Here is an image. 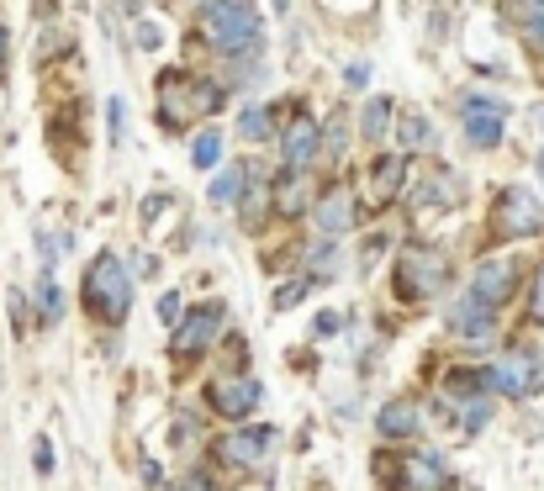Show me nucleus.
Masks as SVG:
<instances>
[{
    "label": "nucleus",
    "instance_id": "9",
    "mask_svg": "<svg viewBox=\"0 0 544 491\" xmlns=\"http://www.w3.org/2000/svg\"><path fill=\"white\" fill-rule=\"evenodd\" d=\"M206 402H212L217 418H249V412L259 407V381H243V375H233V381H212L206 386Z\"/></svg>",
    "mask_w": 544,
    "mask_h": 491
},
{
    "label": "nucleus",
    "instance_id": "19",
    "mask_svg": "<svg viewBox=\"0 0 544 491\" xmlns=\"http://www.w3.org/2000/svg\"><path fill=\"white\" fill-rule=\"evenodd\" d=\"M465 138L476 148H497L502 143V111H465Z\"/></svg>",
    "mask_w": 544,
    "mask_h": 491
},
{
    "label": "nucleus",
    "instance_id": "25",
    "mask_svg": "<svg viewBox=\"0 0 544 491\" xmlns=\"http://www.w3.org/2000/svg\"><path fill=\"white\" fill-rule=\"evenodd\" d=\"M238 132H243V138H249V143L270 138V111H265V106H249V111H243V117H238Z\"/></svg>",
    "mask_w": 544,
    "mask_h": 491
},
{
    "label": "nucleus",
    "instance_id": "23",
    "mask_svg": "<svg viewBox=\"0 0 544 491\" xmlns=\"http://www.w3.org/2000/svg\"><path fill=\"white\" fill-rule=\"evenodd\" d=\"M59 312H64V296L53 286V275H43L37 280V317H43V323H59Z\"/></svg>",
    "mask_w": 544,
    "mask_h": 491
},
{
    "label": "nucleus",
    "instance_id": "36",
    "mask_svg": "<svg viewBox=\"0 0 544 491\" xmlns=\"http://www.w3.org/2000/svg\"><path fill=\"white\" fill-rule=\"evenodd\" d=\"M6 43L11 37H6V22H0V74H6Z\"/></svg>",
    "mask_w": 544,
    "mask_h": 491
},
{
    "label": "nucleus",
    "instance_id": "31",
    "mask_svg": "<svg viewBox=\"0 0 544 491\" xmlns=\"http://www.w3.org/2000/svg\"><path fill=\"white\" fill-rule=\"evenodd\" d=\"M307 296V280H291V286H280V296H275V307H296V301Z\"/></svg>",
    "mask_w": 544,
    "mask_h": 491
},
{
    "label": "nucleus",
    "instance_id": "32",
    "mask_svg": "<svg viewBox=\"0 0 544 491\" xmlns=\"http://www.w3.org/2000/svg\"><path fill=\"white\" fill-rule=\"evenodd\" d=\"M159 317H164V323H170V328H175L180 317H185V312H180V296H175V291H170V296H159Z\"/></svg>",
    "mask_w": 544,
    "mask_h": 491
},
{
    "label": "nucleus",
    "instance_id": "29",
    "mask_svg": "<svg viewBox=\"0 0 544 491\" xmlns=\"http://www.w3.org/2000/svg\"><path fill=\"white\" fill-rule=\"evenodd\" d=\"M529 317H534V323H544V264L534 270V296H529Z\"/></svg>",
    "mask_w": 544,
    "mask_h": 491
},
{
    "label": "nucleus",
    "instance_id": "22",
    "mask_svg": "<svg viewBox=\"0 0 544 491\" xmlns=\"http://www.w3.org/2000/svg\"><path fill=\"white\" fill-rule=\"evenodd\" d=\"M402 148H434V122L423 111H402Z\"/></svg>",
    "mask_w": 544,
    "mask_h": 491
},
{
    "label": "nucleus",
    "instance_id": "1",
    "mask_svg": "<svg viewBox=\"0 0 544 491\" xmlns=\"http://www.w3.org/2000/svg\"><path fill=\"white\" fill-rule=\"evenodd\" d=\"M201 32L212 37V53H222V59H249V53H259V43H265L254 0H206Z\"/></svg>",
    "mask_w": 544,
    "mask_h": 491
},
{
    "label": "nucleus",
    "instance_id": "30",
    "mask_svg": "<svg viewBox=\"0 0 544 491\" xmlns=\"http://www.w3.org/2000/svg\"><path fill=\"white\" fill-rule=\"evenodd\" d=\"M32 460H37V476H53V444L48 439L32 444Z\"/></svg>",
    "mask_w": 544,
    "mask_h": 491
},
{
    "label": "nucleus",
    "instance_id": "21",
    "mask_svg": "<svg viewBox=\"0 0 544 491\" xmlns=\"http://www.w3.org/2000/svg\"><path fill=\"white\" fill-rule=\"evenodd\" d=\"M243 180H249V169H243V164H228V169H222V175H217L212 185H206V201H212V206H228V201H238Z\"/></svg>",
    "mask_w": 544,
    "mask_h": 491
},
{
    "label": "nucleus",
    "instance_id": "39",
    "mask_svg": "<svg viewBox=\"0 0 544 491\" xmlns=\"http://www.w3.org/2000/svg\"><path fill=\"white\" fill-rule=\"evenodd\" d=\"M502 6H518V0H502Z\"/></svg>",
    "mask_w": 544,
    "mask_h": 491
},
{
    "label": "nucleus",
    "instance_id": "7",
    "mask_svg": "<svg viewBox=\"0 0 544 491\" xmlns=\"http://www.w3.org/2000/svg\"><path fill=\"white\" fill-rule=\"evenodd\" d=\"M222 317H228V307H222V301H206V307H196L191 317H180V323H175V354H185V360H191V354H201V349L217 338Z\"/></svg>",
    "mask_w": 544,
    "mask_h": 491
},
{
    "label": "nucleus",
    "instance_id": "13",
    "mask_svg": "<svg viewBox=\"0 0 544 491\" xmlns=\"http://www.w3.org/2000/svg\"><path fill=\"white\" fill-rule=\"evenodd\" d=\"M402 185H407V164H402V154H386V159L370 164V196H375V206L397 201Z\"/></svg>",
    "mask_w": 544,
    "mask_h": 491
},
{
    "label": "nucleus",
    "instance_id": "4",
    "mask_svg": "<svg viewBox=\"0 0 544 491\" xmlns=\"http://www.w3.org/2000/svg\"><path fill=\"white\" fill-rule=\"evenodd\" d=\"M444 280H449V264L434 249H402V259L391 264V291H397V301H407V307L439 296Z\"/></svg>",
    "mask_w": 544,
    "mask_h": 491
},
{
    "label": "nucleus",
    "instance_id": "18",
    "mask_svg": "<svg viewBox=\"0 0 544 491\" xmlns=\"http://www.w3.org/2000/svg\"><path fill=\"white\" fill-rule=\"evenodd\" d=\"M407 486H418V491H444V460L439 455H412L407 460V476H402Z\"/></svg>",
    "mask_w": 544,
    "mask_h": 491
},
{
    "label": "nucleus",
    "instance_id": "20",
    "mask_svg": "<svg viewBox=\"0 0 544 491\" xmlns=\"http://www.w3.org/2000/svg\"><path fill=\"white\" fill-rule=\"evenodd\" d=\"M391 122H397V106H391L386 96H375L370 106H365V117H360V132L370 143H386V132H391Z\"/></svg>",
    "mask_w": 544,
    "mask_h": 491
},
{
    "label": "nucleus",
    "instance_id": "37",
    "mask_svg": "<svg viewBox=\"0 0 544 491\" xmlns=\"http://www.w3.org/2000/svg\"><path fill=\"white\" fill-rule=\"evenodd\" d=\"M117 6H122L127 16H138V6H143V0H117Z\"/></svg>",
    "mask_w": 544,
    "mask_h": 491
},
{
    "label": "nucleus",
    "instance_id": "11",
    "mask_svg": "<svg viewBox=\"0 0 544 491\" xmlns=\"http://www.w3.org/2000/svg\"><path fill=\"white\" fill-rule=\"evenodd\" d=\"M317 148H323V132H317L312 117H296L286 127V138H280V154H286V169H307L317 159Z\"/></svg>",
    "mask_w": 544,
    "mask_h": 491
},
{
    "label": "nucleus",
    "instance_id": "33",
    "mask_svg": "<svg viewBox=\"0 0 544 491\" xmlns=\"http://www.w3.org/2000/svg\"><path fill=\"white\" fill-rule=\"evenodd\" d=\"M486 423V402H476V407H465V433H476Z\"/></svg>",
    "mask_w": 544,
    "mask_h": 491
},
{
    "label": "nucleus",
    "instance_id": "38",
    "mask_svg": "<svg viewBox=\"0 0 544 491\" xmlns=\"http://www.w3.org/2000/svg\"><path fill=\"white\" fill-rule=\"evenodd\" d=\"M539 175H544V148H539Z\"/></svg>",
    "mask_w": 544,
    "mask_h": 491
},
{
    "label": "nucleus",
    "instance_id": "3",
    "mask_svg": "<svg viewBox=\"0 0 544 491\" xmlns=\"http://www.w3.org/2000/svg\"><path fill=\"white\" fill-rule=\"evenodd\" d=\"M222 90L212 80H196V74H185V69H170V74H159V122L164 127H185V122H196V117H212V111H222Z\"/></svg>",
    "mask_w": 544,
    "mask_h": 491
},
{
    "label": "nucleus",
    "instance_id": "34",
    "mask_svg": "<svg viewBox=\"0 0 544 491\" xmlns=\"http://www.w3.org/2000/svg\"><path fill=\"white\" fill-rule=\"evenodd\" d=\"M344 80H349L354 90H360V85L370 80V64H349V69H344Z\"/></svg>",
    "mask_w": 544,
    "mask_h": 491
},
{
    "label": "nucleus",
    "instance_id": "10",
    "mask_svg": "<svg viewBox=\"0 0 544 491\" xmlns=\"http://www.w3.org/2000/svg\"><path fill=\"white\" fill-rule=\"evenodd\" d=\"M471 291L486 301V307L513 301V291H518V259H486L476 270V280H471Z\"/></svg>",
    "mask_w": 544,
    "mask_h": 491
},
{
    "label": "nucleus",
    "instance_id": "14",
    "mask_svg": "<svg viewBox=\"0 0 544 491\" xmlns=\"http://www.w3.org/2000/svg\"><path fill=\"white\" fill-rule=\"evenodd\" d=\"M492 312H497V307H486V301L471 291L455 312H449V328H455L460 338H486V333H492Z\"/></svg>",
    "mask_w": 544,
    "mask_h": 491
},
{
    "label": "nucleus",
    "instance_id": "24",
    "mask_svg": "<svg viewBox=\"0 0 544 491\" xmlns=\"http://www.w3.org/2000/svg\"><path fill=\"white\" fill-rule=\"evenodd\" d=\"M344 148H349V132H344V111L328 122V132H323V159L328 164H339L344 159Z\"/></svg>",
    "mask_w": 544,
    "mask_h": 491
},
{
    "label": "nucleus",
    "instance_id": "26",
    "mask_svg": "<svg viewBox=\"0 0 544 491\" xmlns=\"http://www.w3.org/2000/svg\"><path fill=\"white\" fill-rule=\"evenodd\" d=\"M191 159H196L201 169H212V164L222 159V132H201L196 148H191Z\"/></svg>",
    "mask_w": 544,
    "mask_h": 491
},
{
    "label": "nucleus",
    "instance_id": "28",
    "mask_svg": "<svg viewBox=\"0 0 544 491\" xmlns=\"http://www.w3.org/2000/svg\"><path fill=\"white\" fill-rule=\"evenodd\" d=\"M481 386H486V370H455V375H449V391H455V396H471Z\"/></svg>",
    "mask_w": 544,
    "mask_h": 491
},
{
    "label": "nucleus",
    "instance_id": "8",
    "mask_svg": "<svg viewBox=\"0 0 544 491\" xmlns=\"http://www.w3.org/2000/svg\"><path fill=\"white\" fill-rule=\"evenodd\" d=\"M486 386H497V391H508V396H529V391H539V360H534L529 349L502 354V360L486 370Z\"/></svg>",
    "mask_w": 544,
    "mask_h": 491
},
{
    "label": "nucleus",
    "instance_id": "6",
    "mask_svg": "<svg viewBox=\"0 0 544 491\" xmlns=\"http://www.w3.org/2000/svg\"><path fill=\"white\" fill-rule=\"evenodd\" d=\"M270 444H275V428H238V433H222L217 439V460L228 465V470H249L270 455Z\"/></svg>",
    "mask_w": 544,
    "mask_h": 491
},
{
    "label": "nucleus",
    "instance_id": "2",
    "mask_svg": "<svg viewBox=\"0 0 544 491\" xmlns=\"http://www.w3.org/2000/svg\"><path fill=\"white\" fill-rule=\"evenodd\" d=\"M85 312L96 317V323L117 328L127 323V312H133V275H127V264L117 254H96L85 270Z\"/></svg>",
    "mask_w": 544,
    "mask_h": 491
},
{
    "label": "nucleus",
    "instance_id": "16",
    "mask_svg": "<svg viewBox=\"0 0 544 491\" xmlns=\"http://www.w3.org/2000/svg\"><path fill=\"white\" fill-rule=\"evenodd\" d=\"M455 201H460V180L449 175V169H434L418 191V212H444V206H455Z\"/></svg>",
    "mask_w": 544,
    "mask_h": 491
},
{
    "label": "nucleus",
    "instance_id": "15",
    "mask_svg": "<svg viewBox=\"0 0 544 491\" xmlns=\"http://www.w3.org/2000/svg\"><path fill=\"white\" fill-rule=\"evenodd\" d=\"M375 428H381V439H412V433H418V402H412V396L386 402L381 418H375Z\"/></svg>",
    "mask_w": 544,
    "mask_h": 491
},
{
    "label": "nucleus",
    "instance_id": "17",
    "mask_svg": "<svg viewBox=\"0 0 544 491\" xmlns=\"http://www.w3.org/2000/svg\"><path fill=\"white\" fill-rule=\"evenodd\" d=\"M307 206V185H302V169H286L275 180V217H302Z\"/></svg>",
    "mask_w": 544,
    "mask_h": 491
},
{
    "label": "nucleus",
    "instance_id": "12",
    "mask_svg": "<svg viewBox=\"0 0 544 491\" xmlns=\"http://www.w3.org/2000/svg\"><path fill=\"white\" fill-rule=\"evenodd\" d=\"M354 212H360V206H354V191H349V185H328V196L317 201V228H323L328 238H333V233H349V228H354Z\"/></svg>",
    "mask_w": 544,
    "mask_h": 491
},
{
    "label": "nucleus",
    "instance_id": "27",
    "mask_svg": "<svg viewBox=\"0 0 544 491\" xmlns=\"http://www.w3.org/2000/svg\"><path fill=\"white\" fill-rule=\"evenodd\" d=\"M523 37L534 48H544V0H529V16H523Z\"/></svg>",
    "mask_w": 544,
    "mask_h": 491
},
{
    "label": "nucleus",
    "instance_id": "5",
    "mask_svg": "<svg viewBox=\"0 0 544 491\" xmlns=\"http://www.w3.org/2000/svg\"><path fill=\"white\" fill-rule=\"evenodd\" d=\"M497 233L502 238H534L544 233V201L534 191H523V185H508V191L497 196Z\"/></svg>",
    "mask_w": 544,
    "mask_h": 491
},
{
    "label": "nucleus",
    "instance_id": "35",
    "mask_svg": "<svg viewBox=\"0 0 544 491\" xmlns=\"http://www.w3.org/2000/svg\"><path fill=\"white\" fill-rule=\"evenodd\" d=\"M138 43L143 48H159V27L154 22H138Z\"/></svg>",
    "mask_w": 544,
    "mask_h": 491
}]
</instances>
